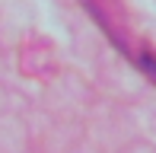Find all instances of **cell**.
Here are the masks:
<instances>
[]
</instances>
